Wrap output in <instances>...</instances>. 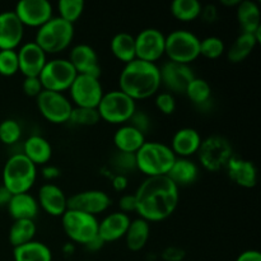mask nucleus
Instances as JSON below:
<instances>
[{
    "instance_id": "1",
    "label": "nucleus",
    "mask_w": 261,
    "mask_h": 261,
    "mask_svg": "<svg viewBox=\"0 0 261 261\" xmlns=\"http://www.w3.org/2000/svg\"><path fill=\"white\" fill-rule=\"evenodd\" d=\"M134 195L137 198V213L148 223L170 218L180 200L178 188L167 176L147 177Z\"/></svg>"
},
{
    "instance_id": "2",
    "label": "nucleus",
    "mask_w": 261,
    "mask_h": 261,
    "mask_svg": "<svg viewBox=\"0 0 261 261\" xmlns=\"http://www.w3.org/2000/svg\"><path fill=\"white\" fill-rule=\"evenodd\" d=\"M161 86L160 66L139 59L125 64L119 76L120 91L135 102L155 96Z\"/></svg>"
},
{
    "instance_id": "3",
    "label": "nucleus",
    "mask_w": 261,
    "mask_h": 261,
    "mask_svg": "<svg viewBox=\"0 0 261 261\" xmlns=\"http://www.w3.org/2000/svg\"><path fill=\"white\" fill-rule=\"evenodd\" d=\"M37 180V167L23 154L10 155L3 168V186L12 195L30 193Z\"/></svg>"
},
{
    "instance_id": "4",
    "label": "nucleus",
    "mask_w": 261,
    "mask_h": 261,
    "mask_svg": "<svg viewBox=\"0 0 261 261\" xmlns=\"http://www.w3.org/2000/svg\"><path fill=\"white\" fill-rule=\"evenodd\" d=\"M137 170L147 177L167 176L175 163L176 155L170 145L160 142H145L144 145L135 153Z\"/></svg>"
},
{
    "instance_id": "5",
    "label": "nucleus",
    "mask_w": 261,
    "mask_h": 261,
    "mask_svg": "<svg viewBox=\"0 0 261 261\" xmlns=\"http://www.w3.org/2000/svg\"><path fill=\"white\" fill-rule=\"evenodd\" d=\"M74 40V24L53 17L41 25L36 32L35 42L42 48L46 55H55L65 51Z\"/></svg>"
},
{
    "instance_id": "6",
    "label": "nucleus",
    "mask_w": 261,
    "mask_h": 261,
    "mask_svg": "<svg viewBox=\"0 0 261 261\" xmlns=\"http://www.w3.org/2000/svg\"><path fill=\"white\" fill-rule=\"evenodd\" d=\"M165 55L170 61L190 65L200 56V38L188 30H175L166 36Z\"/></svg>"
},
{
    "instance_id": "7",
    "label": "nucleus",
    "mask_w": 261,
    "mask_h": 261,
    "mask_svg": "<svg viewBox=\"0 0 261 261\" xmlns=\"http://www.w3.org/2000/svg\"><path fill=\"white\" fill-rule=\"evenodd\" d=\"M196 154L204 170L218 172L227 167L234 153L228 139L221 135H212L203 139Z\"/></svg>"
},
{
    "instance_id": "8",
    "label": "nucleus",
    "mask_w": 261,
    "mask_h": 261,
    "mask_svg": "<svg viewBox=\"0 0 261 261\" xmlns=\"http://www.w3.org/2000/svg\"><path fill=\"white\" fill-rule=\"evenodd\" d=\"M137 110V102L120 89L103 94L97 111L103 121L112 125H124L129 122Z\"/></svg>"
},
{
    "instance_id": "9",
    "label": "nucleus",
    "mask_w": 261,
    "mask_h": 261,
    "mask_svg": "<svg viewBox=\"0 0 261 261\" xmlns=\"http://www.w3.org/2000/svg\"><path fill=\"white\" fill-rule=\"evenodd\" d=\"M98 223L97 217L71 209H66L61 216V226L69 240L83 246L98 236Z\"/></svg>"
},
{
    "instance_id": "10",
    "label": "nucleus",
    "mask_w": 261,
    "mask_h": 261,
    "mask_svg": "<svg viewBox=\"0 0 261 261\" xmlns=\"http://www.w3.org/2000/svg\"><path fill=\"white\" fill-rule=\"evenodd\" d=\"M76 71L68 59H53L47 60L42 71L38 75L43 91L60 92L64 93L70 88L71 83L76 78Z\"/></svg>"
},
{
    "instance_id": "11",
    "label": "nucleus",
    "mask_w": 261,
    "mask_h": 261,
    "mask_svg": "<svg viewBox=\"0 0 261 261\" xmlns=\"http://www.w3.org/2000/svg\"><path fill=\"white\" fill-rule=\"evenodd\" d=\"M36 105L43 119L58 125L69 122L74 107L65 94L51 91L41 92L36 98Z\"/></svg>"
},
{
    "instance_id": "12",
    "label": "nucleus",
    "mask_w": 261,
    "mask_h": 261,
    "mask_svg": "<svg viewBox=\"0 0 261 261\" xmlns=\"http://www.w3.org/2000/svg\"><path fill=\"white\" fill-rule=\"evenodd\" d=\"M70 94V102L74 107H87V109H97L103 97V87L99 78L78 74L70 88L68 89Z\"/></svg>"
},
{
    "instance_id": "13",
    "label": "nucleus",
    "mask_w": 261,
    "mask_h": 261,
    "mask_svg": "<svg viewBox=\"0 0 261 261\" xmlns=\"http://www.w3.org/2000/svg\"><path fill=\"white\" fill-rule=\"evenodd\" d=\"M135 56L148 63L157 64L165 55L166 36L158 28H144L135 36Z\"/></svg>"
},
{
    "instance_id": "14",
    "label": "nucleus",
    "mask_w": 261,
    "mask_h": 261,
    "mask_svg": "<svg viewBox=\"0 0 261 261\" xmlns=\"http://www.w3.org/2000/svg\"><path fill=\"white\" fill-rule=\"evenodd\" d=\"M24 27L40 28L54 17V8L48 0H20L13 10Z\"/></svg>"
},
{
    "instance_id": "15",
    "label": "nucleus",
    "mask_w": 261,
    "mask_h": 261,
    "mask_svg": "<svg viewBox=\"0 0 261 261\" xmlns=\"http://www.w3.org/2000/svg\"><path fill=\"white\" fill-rule=\"evenodd\" d=\"M161 84L172 94H185L186 88L191 83L195 74L190 65L167 61L160 68Z\"/></svg>"
},
{
    "instance_id": "16",
    "label": "nucleus",
    "mask_w": 261,
    "mask_h": 261,
    "mask_svg": "<svg viewBox=\"0 0 261 261\" xmlns=\"http://www.w3.org/2000/svg\"><path fill=\"white\" fill-rule=\"evenodd\" d=\"M111 205V198L102 190H86L68 198V209L97 217Z\"/></svg>"
},
{
    "instance_id": "17",
    "label": "nucleus",
    "mask_w": 261,
    "mask_h": 261,
    "mask_svg": "<svg viewBox=\"0 0 261 261\" xmlns=\"http://www.w3.org/2000/svg\"><path fill=\"white\" fill-rule=\"evenodd\" d=\"M17 55L19 73H22L24 78H36L40 75L43 66L47 63V55L35 41H28L20 45L17 50Z\"/></svg>"
},
{
    "instance_id": "18",
    "label": "nucleus",
    "mask_w": 261,
    "mask_h": 261,
    "mask_svg": "<svg viewBox=\"0 0 261 261\" xmlns=\"http://www.w3.org/2000/svg\"><path fill=\"white\" fill-rule=\"evenodd\" d=\"M69 61L75 69L76 74L89 75L99 78L101 75V65L96 50L87 43H79L74 46L69 54Z\"/></svg>"
},
{
    "instance_id": "19",
    "label": "nucleus",
    "mask_w": 261,
    "mask_h": 261,
    "mask_svg": "<svg viewBox=\"0 0 261 261\" xmlns=\"http://www.w3.org/2000/svg\"><path fill=\"white\" fill-rule=\"evenodd\" d=\"M24 25L13 10L0 13V50H17L23 41Z\"/></svg>"
},
{
    "instance_id": "20",
    "label": "nucleus",
    "mask_w": 261,
    "mask_h": 261,
    "mask_svg": "<svg viewBox=\"0 0 261 261\" xmlns=\"http://www.w3.org/2000/svg\"><path fill=\"white\" fill-rule=\"evenodd\" d=\"M37 203L48 216L61 217L68 209V198L65 193L53 182L43 184L38 189Z\"/></svg>"
},
{
    "instance_id": "21",
    "label": "nucleus",
    "mask_w": 261,
    "mask_h": 261,
    "mask_svg": "<svg viewBox=\"0 0 261 261\" xmlns=\"http://www.w3.org/2000/svg\"><path fill=\"white\" fill-rule=\"evenodd\" d=\"M224 170L227 171V175L231 178L232 182H234L240 188L252 189L256 186L257 170L252 161L233 155Z\"/></svg>"
},
{
    "instance_id": "22",
    "label": "nucleus",
    "mask_w": 261,
    "mask_h": 261,
    "mask_svg": "<svg viewBox=\"0 0 261 261\" xmlns=\"http://www.w3.org/2000/svg\"><path fill=\"white\" fill-rule=\"evenodd\" d=\"M203 138L194 127H182L173 134L171 140V150L176 158H190L196 154L200 148Z\"/></svg>"
},
{
    "instance_id": "23",
    "label": "nucleus",
    "mask_w": 261,
    "mask_h": 261,
    "mask_svg": "<svg viewBox=\"0 0 261 261\" xmlns=\"http://www.w3.org/2000/svg\"><path fill=\"white\" fill-rule=\"evenodd\" d=\"M130 222H132V218L121 212L107 214L98 223V237L105 244L124 239Z\"/></svg>"
},
{
    "instance_id": "24",
    "label": "nucleus",
    "mask_w": 261,
    "mask_h": 261,
    "mask_svg": "<svg viewBox=\"0 0 261 261\" xmlns=\"http://www.w3.org/2000/svg\"><path fill=\"white\" fill-rule=\"evenodd\" d=\"M7 208L10 217L14 221H23V219L35 221L36 217L38 216V212H40L37 199L31 195L30 193L12 195V199H10Z\"/></svg>"
},
{
    "instance_id": "25",
    "label": "nucleus",
    "mask_w": 261,
    "mask_h": 261,
    "mask_svg": "<svg viewBox=\"0 0 261 261\" xmlns=\"http://www.w3.org/2000/svg\"><path fill=\"white\" fill-rule=\"evenodd\" d=\"M145 142V135L129 124L120 125L114 134V145L119 152L135 154Z\"/></svg>"
},
{
    "instance_id": "26",
    "label": "nucleus",
    "mask_w": 261,
    "mask_h": 261,
    "mask_svg": "<svg viewBox=\"0 0 261 261\" xmlns=\"http://www.w3.org/2000/svg\"><path fill=\"white\" fill-rule=\"evenodd\" d=\"M22 153L37 167L50 162L53 157V147L46 138L41 135H31L23 143Z\"/></svg>"
},
{
    "instance_id": "27",
    "label": "nucleus",
    "mask_w": 261,
    "mask_h": 261,
    "mask_svg": "<svg viewBox=\"0 0 261 261\" xmlns=\"http://www.w3.org/2000/svg\"><path fill=\"white\" fill-rule=\"evenodd\" d=\"M199 173V166L190 158H176L167 177L180 189L193 185L198 180Z\"/></svg>"
},
{
    "instance_id": "28",
    "label": "nucleus",
    "mask_w": 261,
    "mask_h": 261,
    "mask_svg": "<svg viewBox=\"0 0 261 261\" xmlns=\"http://www.w3.org/2000/svg\"><path fill=\"white\" fill-rule=\"evenodd\" d=\"M236 17L244 33L254 35L261 28L260 8L252 0H241L239 7L236 8Z\"/></svg>"
},
{
    "instance_id": "29",
    "label": "nucleus",
    "mask_w": 261,
    "mask_h": 261,
    "mask_svg": "<svg viewBox=\"0 0 261 261\" xmlns=\"http://www.w3.org/2000/svg\"><path fill=\"white\" fill-rule=\"evenodd\" d=\"M150 236V223L142 218L132 219L130 226L125 234L126 246L130 251L138 252L142 251L147 245Z\"/></svg>"
},
{
    "instance_id": "30",
    "label": "nucleus",
    "mask_w": 261,
    "mask_h": 261,
    "mask_svg": "<svg viewBox=\"0 0 261 261\" xmlns=\"http://www.w3.org/2000/svg\"><path fill=\"white\" fill-rule=\"evenodd\" d=\"M14 261H53L50 247L40 241H31L13 250Z\"/></svg>"
},
{
    "instance_id": "31",
    "label": "nucleus",
    "mask_w": 261,
    "mask_h": 261,
    "mask_svg": "<svg viewBox=\"0 0 261 261\" xmlns=\"http://www.w3.org/2000/svg\"><path fill=\"white\" fill-rule=\"evenodd\" d=\"M259 41L256 40L252 33H244L242 32L236 40L233 41L228 50H226L227 59L232 64H240L246 60L252 51L255 50Z\"/></svg>"
},
{
    "instance_id": "32",
    "label": "nucleus",
    "mask_w": 261,
    "mask_h": 261,
    "mask_svg": "<svg viewBox=\"0 0 261 261\" xmlns=\"http://www.w3.org/2000/svg\"><path fill=\"white\" fill-rule=\"evenodd\" d=\"M110 48L115 58L121 63L127 64L135 60V38L127 32H119L112 37Z\"/></svg>"
},
{
    "instance_id": "33",
    "label": "nucleus",
    "mask_w": 261,
    "mask_h": 261,
    "mask_svg": "<svg viewBox=\"0 0 261 261\" xmlns=\"http://www.w3.org/2000/svg\"><path fill=\"white\" fill-rule=\"evenodd\" d=\"M37 232V226L35 221L23 219V221H14L9 229V242L13 247L22 246L33 241Z\"/></svg>"
},
{
    "instance_id": "34",
    "label": "nucleus",
    "mask_w": 261,
    "mask_h": 261,
    "mask_svg": "<svg viewBox=\"0 0 261 261\" xmlns=\"http://www.w3.org/2000/svg\"><path fill=\"white\" fill-rule=\"evenodd\" d=\"M185 96L199 109H204L212 102V87L205 79L195 78L186 88Z\"/></svg>"
},
{
    "instance_id": "35",
    "label": "nucleus",
    "mask_w": 261,
    "mask_h": 261,
    "mask_svg": "<svg viewBox=\"0 0 261 261\" xmlns=\"http://www.w3.org/2000/svg\"><path fill=\"white\" fill-rule=\"evenodd\" d=\"M203 5L198 0H173L171 3V14L184 23L193 22L200 17Z\"/></svg>"
},
{
    "instance_id": "36",
    "label": "nucleus",
    "mask_w": 261,
    "mask_h": 261,
    "mask_svg": "<svg viewBox=\"0 0 261 261\" xmlns=\"http://www.w3.org/2000/svg\"><path fill=\"white\" fill-rule=\"evenodd\" d=\"M110 166H111L112 170L115 171V175H130V173L134 172V171L137 170L135 154L116 150V152L112 154V157L110 158Z\"/></svg>"
},
{
    "instance_id": "37",
    "label": "nucleus",
    "mask_w": 261,
    "mask_h": 261,
    "mask_svg": "<svg viewBox=\"0 0 261 261\" xmlns=\"http://www.w3.org/2000/svg\"><path fill=\"white\" fill-rule=\"evenodd\" d=\"M84 7L83 0H60L58 3V17L74 24L83 14Z\"/></svg>"
},
{
    "instance_id": "38",
    "label": "nucleus",
    "mask_w": 261,
    "mask_h": 261,
    "mask_svg": "<svg viewBox=\"0 0 261 261\" xmlns=\"http://www.w3.org/2000/svg\"><path fill=\"white\" fill-rule=\"evenodd\" d=\"M101 121L97 109L87 107H73L69 122L75 126H94Z\"/></svg>"
},
{
    "instance_id": "39",
    "label": "nucleus",
    "mask_w": 261,
    "mask_h": 261,
    "mask_svg": "<svg viewBox=\"0 0 261 261\" xmlns=\"http://www.w3.org/2000/svg\"><path fill=\"white\" fill-rule=\"evenodd\" d=\"M226 53V45L223 40L217 36H208L200 40V56L216 60Z\"/></svg>"
},
{
    "instance_id": "40",
    "label": "nucleus",
    "mask_w": 261,
    "mask_h": 261,
    "mask_svg": "<svg viewBox=\"0 0 261 261\" xmlns=\"http://www.w3.org/2000/svg\"><path fill=\"white\" fill-rule=\"evenodd\" d=\"M22 137L20 124L14 119H5L0 122V142L5 145H14Z\"/></svg>"
},
{
    "instance_id": "41",
    "label": "nucleus",
    "mask_w": 261,
    "mask_h": 261,
    "mask_svg": "<svg viewBox=\"0 0 261 261\" xmlns=\"http://www.w3.org/2000/svg\"><path fill=\"white\" fill-rule=\"evenodd\" d=\"M19 71L17 50H0V74L13 76Z\"/></svg>"
},
{
    "instance_id": "42",
    "label": "nucleus",
    "mask_w": 261,
    "mask_h": 261,
    "mask_svg": "<svg viewBox=\"0 0 261 261\" xmlns=\"http://www.w3.org/2000/svg\"><path fill=\"white\" fill-rule=\"evenodd\" d=\"M155 107L163 115H172L176 111L175 96L170 92H161L155 94Z\"/></svg>"
},
{
    "instance_id": "43",
    "label": "nucleus",
    "mask_w": 261,
    "mask_h": 261,
    "mask_svg": "<svg viewBox=\"0 0 261 261\" xmlns=\"http://www.w3.org/2000/svg\"><path fill=\"white\" fill-rule=\"evenodd\" d=\"M129 125H132L133 127L139 130V132L143 133L144 135H147V133L149 132L150 127H152V121H150L149 115L145 114V111L137 109L134 114H133L132 119L129 120Z\"/></svg>"
},
{
    "instance_id": "44",
    "label": "nucleus",
    "mask_w": 261,
    "mask_h": 261,
    "mask_svg": "<svg viewBox=\"0 0 261 261\" xmlns=\"http://www.w3.org/2000/svg\"><path fill=\"white\" fill-rule=\"evenodd\" d=\"M22 91L24 92L25 96L37 98L41 94V92L43 91V87L38 76H36V78H24L22 83Z\"/></svg>"
},
{
    "instance_id": "45",
    "label": "nucleus",
    "mask_w": 261,
    "mask_h": 261,
    "mask_svg": "<svg viewBox=\"0 0 261 261\" xmlns=\"http://www.w3.org/2000/svg\"><path fill=\"white\" fill-rule=\"evenodd\" d=\"M120 212L129 216V213H137V198L134 194H125L119 200Z\"/></svg>"
},
{
    "instance_id": "46",
    "label": "nucleus",
    "mask_w": 261,
    "mask_h": 261,
    "mask_svg": "<svg viewBox=\"0 0 261 261\" xmlns=\"http://www.w3.org/2000/svg\"><path fill=\"white\" fill-rule=\"evenodd\" d=\"M186 256L185 250L177 246H168L161 254L163 261H184Z\"/></svg>"
},
{
    "instance_id": "47",
    "label": "nucleus",
    "mask_w": 261,
    "mask_h": 261,
    "mask_svg": "<svg viewBox=\"0 0 261 261\" xmlns=\"http://www.w3.org/2000/svg\"><path fill=\"white\" fill-rule=\"evenodd\" d=\"M218 8L213 4H206L205 7L201 8L200 18L203 19L204 23H208V24H212V23L216 22L218 19Z\"/></svg>"
},
{
    "instance_id": "48",
    "label": "nucleus",
    "mask_w": 261,
    "mask_h": 261,
    "mask_svg": "<svg viewBox=\"0 0 261 261\" xmlns=\"http://www.w3.org/2000/svg\"><path fill=\"white\" fill-rule=\"evenodd\" d=\"M41 173H42V177L45 178L47 182H51V181L56 180V178H59L61 176L60 168L56 167V166H54V165H45V166H43Z\"/></svg>"
},
{
    "instance_id": "49",
    "label": "nucleus",
    "mask_w": 261,
    "mask_h": 261,
    "mask_svg": "<svg viewBox=\"0 0 261 261\" xmlns=\"http://www.w3.org/2000/svg\"><path fill=\"white\" fill-rule=\"evenodd\" d=\"M127 184H129L127 176L115 175L114 178H112V188H114V190L117 191V193H121V191L126 190Z\"/></svg>"
},
{
    "instance_id": "50",
    "label": "nucleus",
    "mask_w": 261,
    "mask_h": 261,
    "mask_svg": "<svg viewBox=\"0 0 261 261\" xmlns=\"http://www.w3.org/2000/svg\"><path fill=\"white\" fill-rule=\"evenodd\" d=\"M236 261H261V254L257 250H246L237 256Z\"/></svg>"
},
{
    "instance_id": "51",
    "label": "nucleus",
    "mask_w": 261,
    "mask_h": 261,
    "mask_svg": "<svg viewBox=\"0 0 261 261\" xmlns=\"http://www.w3.org/2000/svg\"><path fill=\"white\" fill-rule=\"evenodd\" d=\"M103 246H105V242L97 236L94 237L92 241H89L84 247H86L87 250H89V251H98V250H101Z\"/></svg>"
},
{
    "instance_id": "52",
    "label": "nucleus",
    "mask_w": 261,
    "mask_h": 261,
    "mask_svg": "<svg viewBox=\"0 0 261 261\" xmlns=\"http://www.w3.org/2000/svg\"><path fill=\"white\" fill-rule=\"evenodd\" d=\"M10 199H12V194L4 188V186H0V208L2 206H7L9 204Z\"/></svg>"
},
{
    "instance_id": "53",
    "label": "nucleus",
    "mask_w": 261,
    "mask_h": 261,
    "mask_svg": "<svg viewBox=\"0 0 261 261\" xmlns=\"http://www.w3.org/2000/svg\"><path fill=\"white\" fill-rule=\"evenodd\" d=\"M241 0H221V4L224 7H239Z\"/></svg>"
}]
</instances>
